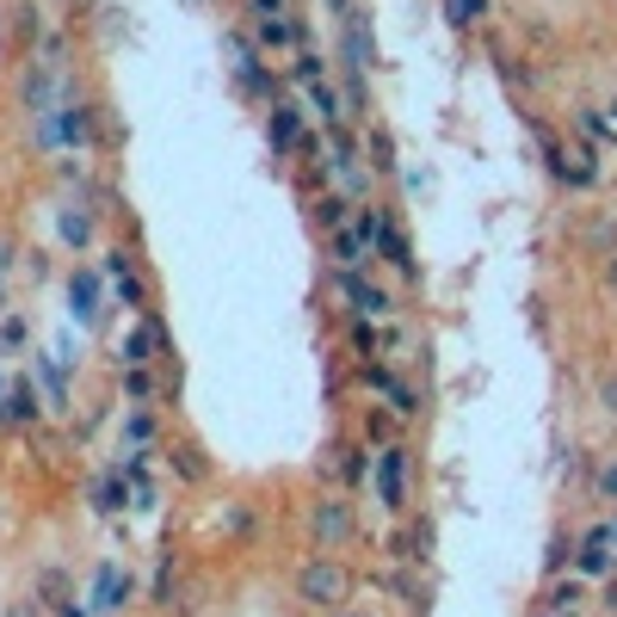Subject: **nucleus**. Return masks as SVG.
I'll use <instances>...</instances> for the list:
<instances>
[{"instance_id":"obj_1","label":"nucleus","mask_w":617,"mask_h":617,"mask_svg":"<svg viewBox=\"0 0 617 617\" xmlns=\"http://www.w3.org/2000/svg\"><path fill=\"white\" fill-rule=\"evenodd\" d=\"M290 587H297V605H308V612H340L352 599V575L340 556H308Z\"/></svg>"},{"instance_id":"obj_2","label":"nucleus","mask_w":617,"mask_h":617,"mask_svg":"<svg viewBox=\"0 0 617 617\" xmlns=\"http://www.w3.org/2000/svg\"><path fill=\"white\" fill-rule=\"evenodd\" d=\"M38 142L43 149H68V154L99 149V105L93 99H68L62 112L38 117Z\"/></svg>"},{"instance_id":"obj_3","label":"nucleus","mask_w":617,"mask_h":617,"mask_svg":"<svg viewBox=\"0 0 617 617\" xmlns=\"http://www.w3.org/2000/svg\"><path fill=\"white\" fill-rule=\"evenodd\" d=\"M377 229H383V211L352 216L347 229L333 235V266L340 272H365L370 260H377Z\"/></svg>"},{"instance_id":"obj_4","label":"nucleus","mask_w":617,"mask_h":617,"mask_svg":"<svg viewBox=\"0 0 617 617\" xmlns=\"http://www.w3.org/2000/svg\"><path fill=\"white\" fill-rule=\"evenodd\" d=\"M130 599H136V575L117 556H105L93 568V593H87L93 617H124V612H130Z\"/></svg>"},{"instance_id":"obj_5","label":"nucleus","mask_w":617,"mask_h":617,"mask_svg":"<svg viewBox=\"0 0 617 617\" xmlns=\"http://www.w3.org/2000/svg\"><path fill=\"white\" fill-rule=\"evenodd\" d=\"M62 290H68V322H80V328H93L99 315H105V272H93V266H75Z\"/></svg>"},{"instance_id":"obj_6","label":"nucleus","mask_w":617,"mask_h":617,"mask_svg":"<svg viewBox=\"0 0 617 617\" xmlns=\"http://www.w3.org/2000/svg\"><path fill=\"white\" fill-rule=\"evenodd\" d=\"M62 80H68V75H62V68H50V62H38V56L25 62V75H20V99H25V112H32V117H50V112H56Z\"/></svg>"},{"instance_id":"obj_7","label":"nucleus","mask_w":617,"mask_h":617,"mask_svg":"<svg viewBox=\"0 0 617 617\" xmlns=\"http://www.w3.org/2000/svg\"><path fill=\"white\" fill-rule=\"evenodd\" d=\"M370 476H377V494H383L389 513H402L407 506V444H383L377 463H370Z\"/></svg>"},{"instance_id":"obj_8","label":"nucleus","mask_w":617,"mask_h":617,"mask_svg":"<svg viewBox=\"0 0 617 617\" xmlns=\"http://www.w3.org/2000/svg\"><path fill=\"white\" fill-rule=\"evenodd\" d=\"M308 531H315L322 550H340V543L352 538V506L340 501V494H322V501L308 506Z\"/></svg>"},{"instance_id":"obj_9","label":"nucleus","mask_w":617,"mask_h":617,"mask_svg":"<svg viewBox=\"0 0 617 617\" xmlns=\"http://www.w3.org/2000/svg\"><path fill=\"white\" fill-rule=\"evenodd\" d=\"M87 501H93L99 519H117L124 506H130V476H124V463H105L93 482H87Z\"/></svg>"},{"instance_id":"obj_10","label":"nucleus","mask_w":617,"mask_h":617,"mask_svg":"<svg viewBox=\"0 0 617 617\" xmlns=\"http://www.w3.org/2000/svg\"><path fill=\"white\" fill-rule=\"evenodd\" d=\"M340 297H347L365 322H383V315H395V297H389L383 285H370L365 272H340Z\"/></svg>"},{"instance_id":"obj_11","label":"nucleus","mask_w":617,"mask_h":617,"mask_svg":"<svg viewBox=\"0 0 617 617\" xmlns=\"http://www.w3.org/2000/svg\"><path fill=\"white\" fill-rule=\"evenodd\" d=\"M38 420H43L38 383H32V377H13V383H7V395H0V426H25V432H32Z\"/></svg>"},{"instance_id":"obj_12","label":"nucleus","mask_w":617,"mask_h":617,"mask_svg":"<svg viewBox=\"0 0 617 617\" xmlns=\"http://www.w3.org/2000/svg\"><path fill=\"white\" fill-rule=\"evenodd\" d=\"M56 235H62V248L87 253V248H93V235H99L93 204H62V211H56Z\"/></svg>"},{"instance_id":"obj_13","label":"nucleus","mask_w":617,"mask_h":617,"mask_svg":"<svg viewBox=\"0 0 617 617\" xmlns=\"http://www.w3.org/2000/svg\"><path fill=\"white\" fill-rule=\"evenodd\" d=\"M167 469H174V482H186V488H204V482H211V457H204L192 439H179L174 451H167Z\"/></svg>"},{"instance_id":"obj_14","label":"nucleus","mask_w":617,"mask_h":617,"mask_svg":"<svg viewBox=\"0 0 617 617\" xmlns=\"http://www.w3.org/2000/svg\"><path fill=\"white\" fill-rule=\"evenodd\" d=\"M154 347H161V333H154V315H142L124 340H117V358H124V370L136 365H154Z\"/></svg>"},{"instance_id":"obj_15","label":"nucleus","mask_w":617,"mask_h":617,"mask_svg":"<svg viewBox=\"0 0 617 617\" xmlns=\"http://www.w3.org/2000/svg\"><path fill=\"white\" fill-rule=\"evenodd\" d=\"M272 154H290L303 142V105H272Z\"/></svg>"},{"instance_id":"obj_16","label":"nucleus","mask_w":617,"mask_h":617,"mask_svg":"<svg viewBox=\"0 0 617 617\" xmlns=\"http://www.w3.org/2000/svg\"><path fill=\"white\" fill-rule=\"evenodd\" d=\"M174 599H179V556H174V550H161V562H154V580H149V605L174 612Z\"/></svg>"},{"instance_id":"obj_17","label":"nucleus","mask_w":617,"mask_h":617,"mask_svg":"<svg viewBox=\"0 0 617 617\" xmlns=\"http://www.w3.org/2000/svg\"><path fill=\"white\" fill-rule=\"evenodd\" d=\"M340 50H347V68H352V75H365L370 62H377V38L365 32V20H358V13L347 20V43H340Z\"/></svg>"},{"instance_id":"obj_18","label":"nucleus","mask_w":617,"mask_h":617,"mask_svg":"<svg viewBox=\"0 0 617 617\" xmlns=\"http://www.w3.org/2000/svg\"><path fill=\"white\" fill-rule=\"evenodd\" d=\"M308 112L322 117V130H340V117H347V99L333 93L328 80H308Z\"/></svg>"},{"instance_id":"obj_19","label":"nucleus","mask_w":617,"mask_h":617,"mask_svg":"<svg viewBox=\"0 0 617 617\" xmlns=\"http://www.w3.org/2000/svg\"><path fill=\"white\" fill-rule=\"evenodd\" d=\"M377 253H383L389 266L402 272V278H414V253H407V235L395 229V223H389V216H383V229H377Z\"/></svg>"},{"instance_id":"obj_20","label":"nucleus","mask_w":617,"mask_h":617,"mask_svg":"<svg viewBox=\"0 0 617 617\" xmlns=\"http://www.w3.org/2000/svg\"><path fill=\"white\" fill-rule=\"evenodd\" d=\"M112 297L130 308V315H149V303H154V297H149V278H142V272H124V278H112Z\"/></svg>"},{"instance_id":"obj_21","label":"nucleus","mask_w":617,"mask_h":617,"mask_svg":"<svg viewBox=\"0 0 617 617\" xmlns=\"http://www.w3.org/2000/svg\"><path fill=\"white\" fill-rule=\"evenodd\" d=\"M308 211H315V223H322L328 235H340V229L352 223V198H340V192H322L315 204H308Z\"/></svg>"},{"instance_id":"obj_22","label":"nucleus","mask_w":617,"mask_h":617,"mask_svg":"<svg viewBox=\"0 0 617 617\" xmlns=\"http://www.w3.org/2000/svg\"><path fill=\"white\" fill-rule=\"evenodd\" d=\"M117 432H124V444H130V451H149V444H154V432H161V420H154L149 407H130Z\"/></svg>"},{"instance_id":"obj_23","label":"nucleus","mask_w":617,"mask_h":617,"mask_svg":"<svg viewBox=\"0 0 617 617\" xmlns=\"http://www.w3.org/2000/svg\"><path fill=\"white\" fill-rule=\"evenodd\" d=\"M365 154H370V161H365L370 174H395V136H389L383 124H370V136H365Z\"/></svg>"},{"instance_id":"obj_24","label":"nucleus","mask_w":617,"mask_h":617,"mask_svg":"<svg viewBox=\"0 0 617 617\" xmlns=\"http://www.w3.org/2000/svg\"><path fill=\"white\" fill-rule=\"evenodd\" d=\"M68 593H75L68 568H62V562H43V568H38V599H43V605H62Z\"/></svg>"},{"instance_id":"obj_25","label":"nucleus","mask_w":617,"mask_h":617,"mask_svg":"<svg viewBox=\"0 0 617 617\" xmlns=\"http://www.w3.org/2000/svg\"><path fill=\"white\" fill-rule=\"evenodd\" d=\"M370 444H340V476H347V488H365L370 482Z\"/></svg>"},{"instance_id":"obj_26","label":"nucleus","mask_w":617,"mask_h":617,"mask_svg":"<svg viewBox=\"0 0 617 617\" xmlns=\"http://www.w3.org/2000/svg\"><path fill=\"white\" fill-rule=\"evenodd\" d=\"M13 38H20V43H43V7H38V0H20V7H13Z\"/></svg>"},{"instance_id":"obj_27","label":"nucleus","mask_w":617,"mask_h":617,"mask_svg":"<svg viewBox=\"0 0 617 617\" xmlns=\"http://www.w3.org/2000/svg\"><path fill=\"white\" fill-rule=\"evenodd\" d=\"M383 347H395V333H377V322L358 315V322H352V352H358V358H377Z\"/></svg>"},{"instance_id":"obj_28","label":"nucleus","mask_w":617,"mask_h":617,"mask_svg":"<svg viewBox=\"0 0 617 617\" xmlns=\"http://www.w3.org/2000/svg\"><path fill=\"white\" fill-rule=\"evenodd\" d=\"M216 525H223L229 538H253V531H260V513H253L248 501H229V506H223V519H216Z\"/></svg>"},{"instance_id":"obj_29","label":"nucleus","mask_w":617,"mask_h":617,"mask_svg":"<svg viewBox=\"0 0 617 617\" xmlns=\"http://www.w3.org/2000/svg\"><path fill=\"white\" fill-rule=\"evenodd\" d=\"M444 20L457 32H476V25H488V0H444Z\"/></svg>"},{"instance_id":"obj_30","label":"nucleus","mask_w":617,"mask_h":617,"mask_svg":"<svg viewBox=\"0 0 617 617\" xmlns=\"http://www.w3.org/2000/svg\"><path fill=\"white\" fill-rule=\"evenodd\" d=\"M253 38L266 43V50H285V43H297V25L290 20H253Z\"/></svg>"},{"instance_id":"obj_31","label":"nucleus","mask_w":617,"mask_h":617,"mask_svg":"<svg viewBox=\"0 0 617 617\" xmlns=\"http://www.w3.org/2000/svg\"><path fill=\"white\" fill-rule=\"evenodd\" d=\"M580 599H587V580L568 575V580H556V587H550V612H575Z\"/></svg>"},{"instance_id":"obj_32","label":"nucleus","mask_w":617,"mask_h":617,"mask_svg":"<svg viewBox=\"0 0 617 617\" xmlns=\"http://www.w3.org/2000/svg\"><path fill=\"white\" fill-rule=\"evenodd\" d=\"M124 395H130V402L142 407V402H149V395H154V370H149V365L124 370Z\"/></svg>"},{"instance_id":"obj_33","label":"nucleus","mask_w":617,"mask_h":617,"mask_svg":"<svg viewBox=\"0 0 617 617\" xmlns=\"http://www.w3.org/2000/svg\"><path fill=\"white\" fill-rule=\"evenodd\" d=\"M25 340H32V322H25V315H0V352L25 347Z\"/></svg>"},{"instance_id":"obj_34","label":"nucleus","mask_w":617,"mask_h":617,"mask_svg":"<svg viewBox=\"0 0 617 617\" xmlns=\"http://www.w3.org/2000/svg\"><path fill=\"white\" fill-rule=\"evenodd\" d=\"M593 494H599L605 506H617V457H605V463L593 469Z\"/></svg>"},{"instance_id":"obj_35","label":"nucleus","mask_w":617,"mask_h":617,"mask_svg":"<svg viewBox=\"0 0 617 617\" xmlns=\"http://www.w3.org/2000/svg\"><path fill=\"white\" fill-rule=\"evenodd\" d=\"M587 248H599V253H617V223H612V216H599V223H587Z\"/></svg>"},{"instance_id":"obj_36","label":"nucleus","mask_w":617,"mask_h":617,"mask_svg":"<svg viewBox=\"0 0 617 617\" xmlns=\"http://www.w3.org/2000/svg\"><path fill=\"white\" fill-rule=\"evenodd\" d=\"M389 432H395V426H389V414H383V407H365V444H377V451H383V444H389Z\"/></svg>"},{"instance_id":"obj_37","label":"nucleus","mask_w":617,"mask_h":617,"mask_svg":"<svg viewBox=\"0 0 617 617\" xmlns=\"http://www.w3.org/2000/svg\"><path fill=\"white\" fill-rule=\"evenodd\" d=\"M593 402H599V414H605V420H617V370H605V377H599Z\"/></svg>"},{"instance_id":"obj_38","label":"nucleus","mask_w":617,"mask_h":617,"mask_svg":"<svg viewBox=\"0 0 617 617\" xmlns=\"http://www.w3.org/2000/svg\"><path fill=\"white\" fill-rule=\"evenodd\" d=\"M407 550H414L407 562H426V556H432V519H414V531H407Z\"/></svg>"},{"instance_id":"obj_39","label":"nucleus","mask_w":617,"mask_h":617,"mask_svg":"<svg viewBox=\"0 0 617 617\" xmlns=\"http://www.w3.org/2000/svg\"><path fill=\"white\" fill-rule=\"evenodd\" d=\"M43 389H50V407H68V389H62V358H50V365H43Z\"/></svg>"},{"instance_id":"obj_40","label":"nucleus","mask_w":617,"mask_h":617,"mask_svg":"<svg viewBox=\"0 0 617 617\" xmlns=\"http://www.w3.org/2000/svg\"><path fill=\"white\" fill-rule=\"evenodd\" d=\"M568 556H575V543L556 531V538H550V556H543V575H562V568H568Z\"/></svg>"},{"instance_id":"obj_41","label":"nucleus","mask_w":617,"mask_h":617,"mask_svg":"<svg viewBox=\"0 0 617 617\" xmlns=\"http://www.w3.org/2000/svg\"><path fill=\"white\" fill-rule=\"evenodd\" d=\"M62 56H68V38H62V32H43V43H38V62L62 68Z\"/></svg>"},{"instance_id":"obj_42","label":"nucleus","mask_w":617,"mask_h":617,"mask_svg":"<svg viewBox=\"0 0 617 617\" xmlns=\"http://www.w3.org/2000/svg\"><path fill=\"white\" fill-rule=\"evenodd\" d=\"M56 179H62V186H75V192H87V167H80L75 154H68V161L56 167Z\"/></svg>"},{"instance_id":"obj_43","label":"nucleus","mask_w":617,"mask_h":617,"mask_svg":"<svg viewBox=\"0 0 617 617\" xmlns=\"http://www.w3.org/2000/svg\"><path fill=\"white\" fill-rule=\"evenodd\" d=\"M290 75L303 80V87H308V80H322V56H315V50H303V56H297V68H290Z\"/></svg>"},{"instance_id":"obj_44","label":"nucleus","mask_w":617,"mask_h":617,"mask_svg":"<svg viewBox=\"0 0 617 617\" xmlns=\"http://www.w3.org/2000/svg\"><path fill=\"white\" fill-rule=\"evenodd\" d=\"M347 112H352V117H370V112H365V75L347 80Z\"/></svg>"},{"instance_id":"obj_45","label":"nucleus","mask_w":617,"mask_h":617,"mask_svg":"<svg viewBox=\"0 0 617 617\" xmlns=\"http://www.w3.org/2000/svg\"><path fill=\"white\" fill-rule=\"evenodd\" d=\"M99 272H105V278H124V272H136V260H130V253H124V248H112V253H105V266H99Z\"/></svg>"},{"instance_id":"obj_46","label":"nucleus","mask_w":617,"mask_h":617,"mask_svg":"<svg viewBox=\"0 0 617 617\" xmlns=\"http://www.w3.org/2000/svg\"><path fill=\"white\" fill-rule=\"evenodd\" d=\"M50 617H93V605H87L80 593H68L62 605H50Z\"/></svg>"},{"instance_id":"obj_47","label":"nucleus","mask_w":617,"mask_h":617,"mask_svg":"<svg viewBox=\"0 0 617 617\" xmlns=\"http://www.w3.org/2000/svg\"><path fill=\"white\" fill-rule=\"evenodd\" d=\"M7 617H43V599H38V593L13 599V605H7Z\"/></svg>"},{"instance_id":"obj_48","label":"nucleus","mask_w":617,"mask_h":617,"mask_svg":"<svg viewBox=\"0 0 617 617\" xmlns=\"http://www.w3.org/2000/svg\"><path fill=\"white\" fill-rule=\"evenodd\" d=\"M290 0H253V20H285Z\"/></svg>"},{"instance_id":"obj_49","label":"nucleus","mask_w":617,"mask_h":617,"mask_svg":"<svg viewBox=\"0 0 617 617\" xmlns=\"http://www.w3.org/2000/svg\"><path fill=\"white\" fill-rule=\"evenodd\" d=\"M599 612H605V617H617V575L605 580V593H599Z\"/></svg>"},{"instance_id":"obj_50","label":"nucleus","mask_w":617,"mask_h":617,"mask_svg":"<svg viewBox=\"0 0 617 617\" xmlns=\"http://www.w3.org/2000/svg\"><path fill=\"white\" fill-rule=\"evenodd\" d=\"M322 7H328V13H333V20H340V25H347L352 13H358V7H352V0H322Z\"/></svg>"},{"instance_id":"obj_51","label":"nucleus","mask_w":617,"mask_h":617,"mask_svg":"<svg viewBox=\"0 0 617 617\" xmlns=\"http://www.w3.org/2000/svg\"><path fill=\"white\" fill-rule=\"evenodd\" d=\"M13 272V235H0V278Z\"/></svg>"},{"instance_id":"obj_52","label":"nucleus","mask_w":617,"mask_h":617,"mask_svg":"<svg viewBox=\"0 0 617 617\" xmlns=\"http://www.w3.org/2000/svg\"><path fill=\"white\" fill-rule=\"evenodd\" d=\"M605 285L617 290V253H605Z\"/></svg>"},{"instance_id":"obj_53","label":"nucleus","mask_w":617,"mask_h":617,"mask_svg":"<svg viewBox=\"0 0 617 617\" xmlns=\"http://www.w3.org/2000/svg\"><path fill=\"white\" fill-rule=\"evenodd\" d=\"M7 383H13V377H0V395H7Z\"/></svg>"},{"instance_id":"obj_54","label":"nucleus","mask_w":617,"mask_h":617,"mask_svg":"<svg viewBox=\"0 0 617 617\" xmlns=\"http://www.w3.org/2000/svg\"><path fill=\"white\" fill-rule=\"evenodd\" d=\"M340 617H365V612H340Z\"/></svg>"},{"instance_id":"obj_55","label":"nucleus","mask_w":617,"mask_h":617,"mask_svg":"<svg viewBox=\"0 0 617 617\" xmlns=\"http://www.w3.org/2000/svg\"><path fill=\"white\" fill-rule=\"evenodd\" d=\"M550 617H575V612H550Z\"/></svg>"},{"instance_id":"obj_56","label":"nucleus","mask_w":617,"mask_h":617,"mask_svg":"<svg viewBox=\"0 0 617 617\" xmlns=\"http://www.w3.org/2000/svg\"><path fill=\"white\" fill-rule=\"evenodd\" d=\"M612 112H617V99H612Z\"/></svg>"}]
</instances>
